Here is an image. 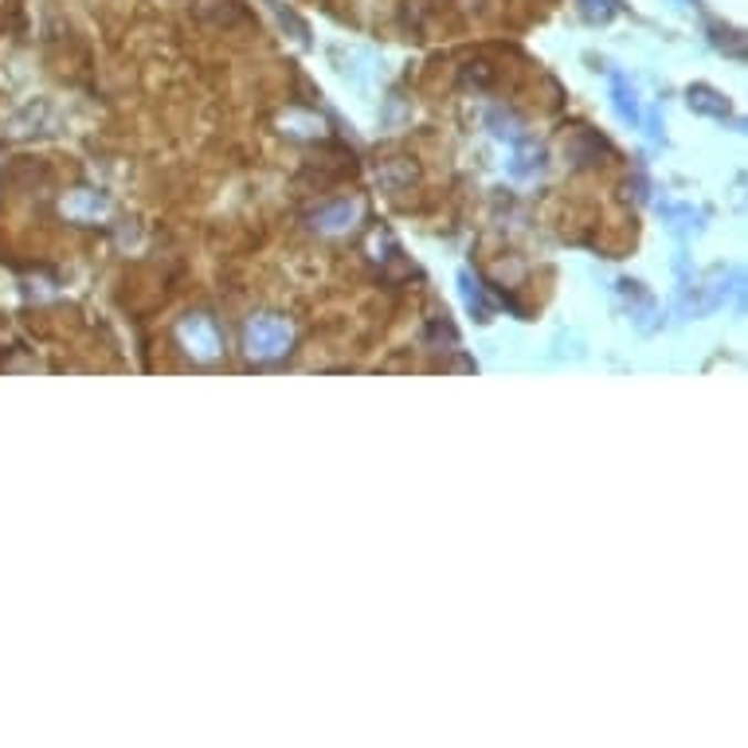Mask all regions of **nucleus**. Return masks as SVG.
Instances as JSON below:
<instances>
[]
</instances>
